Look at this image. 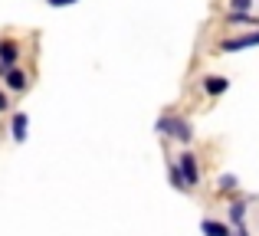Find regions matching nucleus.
I'll return each mask as SVG.
<instances>
[{
    "label": "nucleus",
    "mask_w": 259,
    "mask_h": 236,
    "mask_svg": "<svg viewBox=\"0 0 259 236\" xmlns=\"http://www.w3.org/2000/svg\"><path fill=\"white\" fill-rule=\"evenodd\" d=\"M253 46H259V30H253V33H240V36L223 39V43L217 46V53H240V50H253Z\"/></svg>",
    "instance_id": "5"
},
{
    "label": "nucleus",
    "mask_w": 259,
    "mask_h": 236,
    "mask_svg": "<svg viewBox=\"0 0 259 236\" xmlns=\"http://www.w3.org/2000/svg\"><path fill=\"white\" fill-rule=\"evenodd\" d=\"M249 204H253V197H240V194H233V197L227 200V223L230 226H243V223H246Z\"/></svg>",
    "instance_id": "3"
},
{
    "label": "nucleus",
    "mask_w": 259,
    "mask_h": 236,
    "mask_svg": "<svg viewBox=\"0 0 259 236\" xmlns=\"http://www.w3.org/2000/svg\"><path fill=\"white\" fill-rule=\"evenodd\" d=\"M4 112H10V92L0 89V115H4Z\"/></svg>",
    "instance_id": "14"
},
{
    "label": "nucleus",
    "mask_w": 259,
    "mask_h": 236,
    "mask_svg": "<svg viewBox=\"0 0 259 236\" xmlns=\"http://www.w3.org/2000/svg\"><path fill=\"white\" fill-rule=\"evenodd\" d=\"M167 180H171V187H174V191L187 194V184H184V177H181V167H177V161H174V158H167Z\"/></svg>",
    "instance_id": "12"
},
{
    "label": "nucleus",
    "mask_w": 259,
    "mask_h": 236,
    "mask_svg": "<svg viewBox=\"0 0 259 236\" xmlns=\"http://www.w3.org/2000/svg\"><path fill=\"white\" fill-rule=\"evenodd\" d=\"M230 10H253V0H230Z\"/></svg>",
    "instance_id": "13"
},
{
    "label": "nucleus",
    "mask_w": 259,
    "mask_h": 236,
    "mask_svg": "<svg viewBox=\"0 0 259 236\" xmlns=\"http://www.w3.org/2000/svg\"><path fill=\"white\" fill-rule=\"evenodd\" d=\"M200 233H203V236H233V226H230L227 220L203 217V220H200Z\"/></svg>",
    "instance_id": "9"
},
{
    "label": "nucleus",
    "mask_w": 259,
    "mask_h": 236,
    "mask_svg": "<svg viewBox=\"0 0 259 236\" xmlns=\"http://www.w3.org/2000/svg\"><path fill=\"white\" fill-rule=\"evenodd\" d=\"M174 161H177V167H181V177H184V184H187V191H197L200 180H203V167H200L197 151L194 148H181V151L174 154Z\"/></svg>",
    "instance_id": "2"
},
{
    "label": "nucleus",
    "mask_w": 259,
    "mask_h": 236,
    "mask_svg": "<svg viewBox=\"0 0 259 236\" xmlns=\"http://www.w3.org/2000/svg\"><path fill=\"white\" fill-rule=\"evenodd\" d=\"M154 131H158L161 138H167V141H177L181 148L194 145V121L184 118V115H177V112H164V115H158Z\"/></svg>",
    "instance_id": "1"
},
{
    "label": "nucleus",
    "mask_w": 259,
    "mask_h": 236,
    "mask_svg": "<svg viewBox=\"0 0 259 236\" xmlns=\"http://www.w3.org/2000/svg\"><path fill=\"white\" fill-rule=\"evenodd\" d=\"M217 194H227V197L240 194V177H236V174H220V177H217Z\"/></svg>",
    "instance_id": "11"
},
{
    "label": "nucleus",
    "mask_w": 259,
    "mask_h": 236,
    "mask_svg": "<svg viewBox=\"0 0 259 236\" xmlns=\"http://www.w3.org/2000/svg\"><path fill=\"white\" fill-rule=\"evenodd\" d=\"M200 89H203V96H207V99H220V96H227V92H230V79L210 72V76L200 79Z\"/></svg>",
    "instance_id": "6"
},
{
    "label": "nucleus",
    "mask_w": 259,
    "mask_h": 236,
    "mask_svg": "<svg viewBox=\"0 0 259 236\" xmlns=\"http://www.w3.org/2000/svg\"><path fill=\"white\" fill-rule=\"evenodd\" d=\"M233 236H253V233H249V226L243 223V226H233Z\"/></svg>",
    "instance_id": "16"
},
{
    "label": "nucleus",
    "mask_w": 259,
    "mask_h": 236,
    "mask_svg": "<svg viewBox=\"0 0 259 236\" xmlns=\"http://www.w3.org/2000/svg\"><path fill=\"white\" fill-rule=\"evenodd\" d=\"M50 7H72V4H79V0H46Z\"/></svg>",
    "instance_id": "15"
},
{
    "label": "nucleus",
    "mask_w": 259,
    "mask_h": 236,
    "mask_svg": "<svg viewBox=\"0 0 259 236\" xmlns=\"http://www.w3.org/2000/svg\"><path fill=\"white\" fill-rule=\"evenodd\" d=\"M20 56H23V53H20V43L13 36H0V66H4V69H13V66L20 63Z\"/></svg>",
    "instance_id": "7"
},
{
    "label": "nucleus",
    "mask_w": 259,
    "mask_h": 236,
    "mask_svg": "<svg viewBox=\"0 0 259 236\" xmlns=\"http://www.w3.org/2000/svg\"><path fill=\"white\" fill-rule=\"evenodd\" d=\"M0 76H4V66H0Z\"/></svg>",
    "instance_id": "17"
},
{
    "label": "nucleus",
    "mask_w": 259,
    "mask_h": 236,
    "mask_svg": "<svg viewBox=\"0 0 259 236\" xmlns=\"http://www.w3.org/2000/svg\"><path fill=\"white\" fill-rule=\"evenodd\" d=\"M4 89L10 92V96H23V92L30 89V72H23L20 66L4 69Z\"/></svg>",
    "instance_id": "4"
},
{
    "label": "nucleus",
    "mask_w": 259,
    "mask_h": 236,
    "mask_svg": "<svg viewBox=\"0 0 259 236\" xmlns=\"http://www.w3.org/2000/svg\"><path fill=\"white\" fill-rule=\"evenodd\" d=\"M227 23L230 26H256L259 17H256L253 10H230L227 13Z\"/></svg>",
    "instance_id": "10"
},
{
    "label": "nucleus",
    "mask_w": 259,
    "mask_h": 236,
    "mask_svg": "<svg viewBox=\"0 0 259 236\" xmlns=\"http://www.w3.org/2000/svg\"><path fill=\"white\" fill-rule=\"evenodd\" d=\"M7 131H10V138L17 141V145H23L26 131H30V115H26V112H10V128H7Z\"/></svg>",
    "instance_id": "8"
}]
</instances>
